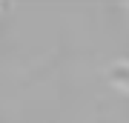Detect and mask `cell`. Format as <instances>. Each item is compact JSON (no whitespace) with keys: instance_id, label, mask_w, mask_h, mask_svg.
<instances>
[{"instance_id":"obj_1","label":"cell","mask_w":129,"mask_h":123,"mask_svg":"<svg viewBox=\"0 0 129 123\" xmlns=\"http://www.w3.org/2000/svg\"><path fill=\"white\" fill-rule=\"evenodd\" d=\"M109 80L115 83V86H120V89L129 92V63H115L109 69Z\"/></svg>"}]
</instances>
